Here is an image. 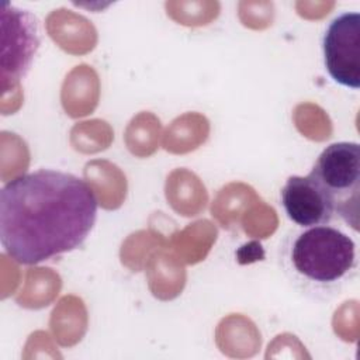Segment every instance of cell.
I'll use <instances>...</instances> for the list:
<instances>
[{
  "instance_id": "7a4b0ae2",
  "label": "cell",
  "mask_w": 360,
  "mask_h": 360,
  "mask_svg": "<svg viewBox=\"0 0 360 360\" xmlns=\"http://www.w3.org/2000/svg\"><path fill=\"white\" fill-rule=\"evenodd\" d=\"M290 260L295 273L307 281L330 285L354 271L356 243L333 226H311L294 239Z\"/></svg>"
},
{
  "instance_id": "3957f363",
  "label": "cell",
  "mask_w": 360,
  "mask_h": 360,
  "mask_svg": "<svg viewBox=\"0 0 360 360\" xmlns=\"http://www.w3.org/2000/svg\"><path fill=\"white\" fill-rule=\"evenodd\" d=\"M333 201L335 212L354 231L359 228L360 145L335 142L318 156L309 172Z\"/></svg>"
},
{
  "instance_id": "277c9868",
  "label": "cell",
  "mask_w": 360,
  "mask_h": 360,
  "mask_svg": "<svg viewBox=\"0 0 360 360\" xmlns=\"http://www.w3.org/2000/svg\"><path fill=\"white\" fill-rule=\"evenodd\" d=\"M323 62L335 83L360 87V14L343 13L328 25L322 39Z\"/></svg>"
},
{
  "instance_id": "6da1fadb",
  "label": "cell",
  "mask_w": 360,
  "mask_h": 360,
  "mask_svg": "<svg viewBox=\"0 0 360 360\" xmlns=\"http://www.w3.org/2000/svg\"><path fill=\"white\" fill-rule=\"evenodd\" d=\"M97 218V198L80 177L41 169L0 191V239L10 257L37 264L83 245Z\"/></svg>"
},
{
  "instance_id": "5b68a950",
  "label": "cell",
  "mask_w": 360,
  "mask_h": 360,
  "mask_svg": "<svg viewBox=\"0 0 360 360\" xmlns=\"http://www.w3.org/2000/svg\"><path fill=\"white\" fill-rule=\"evenodd\" d=\"M281 202L287 217L304 228L328 225L336 214L332 198L311 173L288 177Z\"/></svg>"
}]
</instances>
